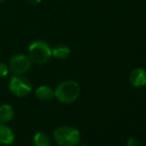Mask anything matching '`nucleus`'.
<instances>
[{"label":"nucleus","mask_w":146,"mask_h":146,"mask_svg":"<svg viewBox=\"0 0 146 146\" xmlns=\"http://www.w3.org/2000/svg\"><path fill=\"white\" fill-rule=\"evenodd\" d=\"M81 94V88L77 82L73 80L64 81L59 84L55 90V98L61 104H70L79 98Z\"/></svg>","instance_id":"nucleus-1"},{"label":"nucleus","mask_w":146,"mask_h":146,"mask_svg":"<svg viewBox=\"0 0 146 146\" xmlns=\"http://www.w3.org/2000/svg\"><path fill=\"white\" fill-rule=\"evenodd\" d=\"M28 57L32 63L45 65L52 58V47L44 40H35L28 47Z\"/></svg>","instance_id":"nucleus-2"},{"label":"nucleus","mask_w":146,"mask_h":146,"mask_svg":"<svg viewBox=\"0 0 146 146\" xmlns=\"http://www.w3.org/2000/svg\"><path fill=\"white\" fill-rule=\"evenodd\" d=\"M53 137L59 146H78L81 142V133L77 128L62 125L53 132Z\"/></svg>","instance_id":"nucleus-3"},{"label":"nucleus","mask_w":146,"mask_h":146,"mask_svg":"<svg viewBox=\"0 0 146 146\" xmlns=\"http://www.w3.org/2000/svg\"><path fill=\"white\" fill-rule=\"evenodd\" d=\"M8 90L17 98H25L32 92V84L24 75H13L8 83Z\"/></svg>","instance_id":"nucleus-4"},{"label":"nucleus","mask_w":146,"mask_h":146,"mask_svg":"<svg viewBox=\"0 0 146 146\" xmlns=\"http://www.w3.org/2000/svg\"><path fill=\"white\" fill-rule=\"evenodd\" d=\"M7 65L12 75H25L32 67V61L28 55L19 53L10 57Z\"/></svg>","instance_id":"nucleus-5"},{"label":"nucleus","mask_w":146,"mask_h":146,"mask_svg":"<svg viewBox=\"0 0 146 146\" xmlns=\"http://www.w3.org/2000/svg\"><path fill=\"white\" fill-rule=\"evenodd\" d=\"M129 83L134 88H142L146 85V71L142 68H136L129 74Z\"/></svg>","instance_id":"nucleus-6"},{"label":"nucleus","mask_w":146,"mask_h":146,"mask_svg":"<svg viewBox=\"0 0 146 146\" xmlns=\"http://www.w3.org/2000/svg\"><path fill=\"white\" fill-rule=\"evenodd\" d=\"M15 140V135L11 128L4 123H0V145H11Z\"/></svg>","instance_id":"nucleus-7"},{"label":"nucleus","mask_w":146,"mask_h":146,"mask_svg":"<svg viewBox=\"0 0 146 146\" xmlns=\"http://www.w3.org/2000/svg\"><path fill=\"white\" fill-rule=\"evenodd\" d=\"M35 96L41 102H50L55 98V90L48 86H40L35 90Z\"/></svg>","instance_id":"nucleus-8"},{"label":"nucleus","mask_w":146,"mask_h":146,"mask_svg":"<svg viewBox=\"0 0 146 146\" xmlns=\"http://www.w3.org/2000/svg\"><path fill=\"white\" fill-rule=\"evenodd\" d=\"M14 115H15V110L12 106L7 104L0 106V123L6 124L10 122L13 119Z\"/></svg>","instance_id":"nucleus-9"},{"label":"nucleus","mask_w":146,"mask_h":146,"mask_svg":"<svg viewBox=\"0 0 146 146\" xmlns=\"http://www.w3.org/2000/svg\"><path fill=\"white\" fill-rule=\"evenodd\" d=\"M71 55V49L68 45L59 44L52 48V57L57 60H66Z\"/></svg>","instance_id":"nucleus-10"},{"label":"nucleus","mask_w":146,"mask_h":146,"mask_svg":"<svg viewBox=\"0 0 146 146\" xmlns=\"http://www.w3.org/2000/svg\"><path fill=\"white\" fill-rule=\"evenodd\" d=\"M34 146H51V139L45 132H37L33 137Z\"/></svg>","instance_id":"nucleus-11"},{"label":"nucleus","mask_w":146,"mask_h":146,"mask_svg":"<svg viewBox=\"0 0 146 146\" xmlns=\"http://www.w3.org/2000/svg\"><path fill=\"white\" fill-rule=\"evenodd\" d=\"M9 74V68L8 65L3 62H0V80L6 78Z\"/></svg>","instance_id":"nucleus-12"},{"label":"nucleus","mask_w":146,"mask_h":146,"mask_svg":"<svg viewBox=\"0 0 146 146\" xmlns=\"http://www.w3.org/2000/svg\"><path fill=\"white\" fill-rule=\"evenodd\" d=\"M127 146H139V141L136 137H129L127 140Z\"/></svg>","instance_id":"nucleus-13"},{"label":"nucleus","mask_w":146,"mask_h":146,"mask_svg":"<svg viewBox=\"0 0 146 146\" xmlns=\"http://www.w3.org/2000/svg\"><path fill=\"white\" fill-rule=\"evenodd\" d=\"M27 2H29L30 4H33V5H36V4L41 3L42 0H27Z\"/></svg>","instance_id":"nucleus-14"},{"label":"nucleus","mask_w":146,"mask_h":146,"mask_svg":"<svg viewBox=\"0 0 146 146\" xmlns=\"http://www.w3.org/2000/svg\"><path fill=\"white\" fill-rule=\"evenodd\" d=\"M78 146H90V145H88V144H81V145H78Z\"/></svg>","instance_id":"nucleus-15"},{"label":"nucleus","mask_w":146,"mask_h":146,"mask_svg":"<svg viewBox=\"0 0 146 146\" xmlns=\"http://www.w3.org/2000/svg\"><path fill=\"white\" fill-rule=\"evenodd\" d=\"M4 1H5V0H0V3H3Z\"/></svg>","instance_id":"nucleus-16"},{"label":"nucleus","mask_w":146,"mask_h":146,"mask_svg":"<svg viewBox=\"0 0 146 146\" xmlns=\"http://www.w3.org/2000/svg\"><path fill=\"white\" fill-rule=\"evenodd\" d=\"M106 146H108V145H106Z\"/></svg>","instance_id":"nucleus-17"}]
</instances>
